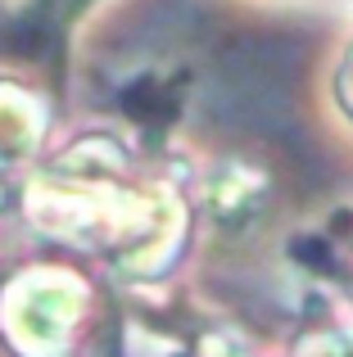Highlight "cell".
<instances>
[{
    "mask_svg": "<svg viewBox=\"0 0 353 357\" xmlns=\"http://www.w3.org/2000/svg\"><path fill=\"white\" fill-rule=\"evenodd\" d=\"M294 68H299V54L281 36H245L231 50H222L204 105L227 127L285 140L294 136V114H290Z\"/></svg>",
    "mask_w": 353,
    "mask_h": 357,
    "instance_id": "cell-1",
    "label": "cell"
}]
</instances>
